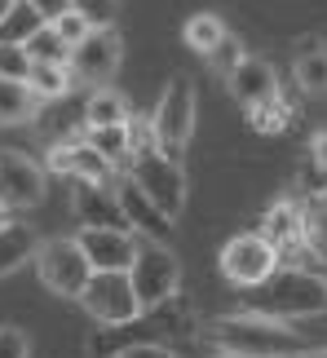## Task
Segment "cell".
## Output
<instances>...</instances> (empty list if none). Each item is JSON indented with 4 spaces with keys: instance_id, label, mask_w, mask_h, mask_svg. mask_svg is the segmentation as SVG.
Masks as SVG:
<instances>
[{
    "instance_id": "9a60e30c",
    "label": "cell",
    "mask_w": 327,
    "mask_h": 358,
    "mask_svg": "<svg viewBox=\"0 0 327 358\" xmlns=\"http://www.w3.org/2000/svg\"><path fill=\"white\" fill-rule=\"evenodd\" d=\"M230 85V98H235L243 111H256V106H266V102H275L279 98V76H275V66H270L266 58H256V53H248V58L239 62V71L226 80Z\"/></svg>"
},
{
    "instance_id": "d6986e66",
    "label": "cell",
    "mask_w": 327,
    "mask_h": 358,
    "mask_svg": "<svg viewBox=\"0 0 327 358\" xmlns=\"http://www.w3.org/2000/svg\"><path fill=\"white\" fill-rule=\"evenodd\" d=\"M80 115H85V129H111V124H129L133 120L129 98H124V93H115L111 85H106V89H93Z\"/></svg>"
},
{
    "instance_id": "44dd1931",
    "label": "cell",
    "mask_w": 327,
    "mask_h": 358,
    "mask_svg": "<svg viewBox=\"0 0 327 358\" xmlns=\"http://www.w3.org/2000/svg\"><path fill=\"white\" fill-rule=\"evenodd\" d=\"M40 111V98L22 80H0V124H31Z\"/></svg>"
},
{
    "instance_id": "4dcf8cb0",
    "label": "cell",
    "mask_w": 327,
    "mask_h": 358,
    "mask_svg": "<svg viewBox=\"0 0 327 358\" xmlns=\"http://www.w3.org/2000/svg\"><path fill=\"white\" fill-rule=\"evenodd\" d=\"M0 358H31V336L22 327H0Z\"/></svg>"
},
{
    "instance_id": "8d00e7d4",
    "label": "cell",
    "mask_w": 327,
    "mask_h": 358,
    "mask_svg": "<svg viewBox=\"0 0 327 358\" xmlns=\"http://www.w3.org/2000/svg\"><path fill=\"white\" fill-rule=\"evenodd\" d=\"M0 226H9V208H5V203H0Z\"/></svg>"
},
{
    "instance_id": "d6a6232c",
    "label": "cell",
    "mask_w": 327,
    "mask_h": 358,
    "mask_svg": "<svg viewBox=\"0 0 327 358\" xmlns=\"http://www.w3.org/2000/svg\"><path fill=\"white\" fill-rule=\"evenodd\" d=\"M27 5H31L45 22H58L62 13H71V9H75V0H27Z\"/></svg>"
},
{
    "instance_id": "d4e9b609",
    "label": "cell",
    "mask_w": 327,
    "mask_h": 358,
    "mask_svg": "<svg viewBox=\"0 0 327 358\" xmlns=\"http://www.w3.org/2000/svg\"><path fill=\"white\" fill-rule=\"evenodd\" d=\"M40 27H45V18H40V13L27 5V0H18V5L9 9V18L0 22V45H27V40H31Z\"/></svg>"
},
{
    "instance_id": "52a82bcc",
    "label": "cell",
    "mask_w": 327,
    "mask_h": 358,
    "mask_svg": "<svg viewBox=\"0 0 327 358\" xmlns=\"http://www.w3.org/2000/svg\"><path fill=\"white\" fill-rule=\"evenodd\" d=\"M129 279H133V287H138L142 314H151V310L164 306V301L177 296V287H182V261H177V252L164 248V243H142Z\"/></svg>"
},
{
    "instance_id": "e0dca14e",
    "label": "cell",
    "mask_w": 327,
    "mask_h": 358,
    "mask_svg": "<svg viewBox=\"0 0 327 358\" xmlns=\"http://www.w3.org/2000/svg\"><path fill=\"white\" fill-rule=\"evenodd\" d=\"M292 76H296V89H301L305 98H327V45L319 36H310L305 49H296Z\"/></svg>"
},
{
    "instance_id": "277c9868",
    "label": "cell",
    "mask_w": 327,
    "mask_h": 358,
    "mask_svg": "<svg viewBox=\"0 0 327 358\" xmlns=\"http://www.w3.org/2000/svg\"><path fill=\"white\" fill-rule=\"evenodd\" d=\"M129 177L138 182V190H142L146 199H155L159 208L173 217V222L186 213L190 186H186V169H182V159H168L164 150H142V155H133Z\"/></svg>"
},
{
    "instance_id": "ffe728a7",
    "label": "cell",
    "mask_w": 327,
    "mask_h": 358,
    "mask_svg": "<svg viewBox=\"0 0 327 358\" xmlns=\"http://www.w3.org/2000/svg\"><path fill=\"white\" fill-rule=\"evenodd\" d=\"M85 142L98 150L106 164L124 169V164H133V120L129 124H111V129H85Z\"/></svg>"
},
{
    "instance_id": "30bf717a",
    "label": "cell",
    "mask_w": 327,
    "mask_h": 358,
    "mask_svg": "<svg viewBox=\"0 0 327 358\" xmlns=\"http://www.w3.org/2000/svg\"><path fill=\"white\" fill-rule=\"evenodd\" d=\"M80 248H85L93 274H129L133 261H138L142 243L133 230H93V226H80Z\"/></svg>"
},
{
    "instance_id": "6da1fadb",
    "label": "cell",
    "mask_w": 327,
    "mask_h": 358,
    "mask_svg": "<svg viewBox=\"0 0 327 358\" xmlns=\"http://www.w3.org/2000/svg\"><path fill=\"white\" fill-rule=\"evenodd\" d=\"M203 336L230 358H301V354H310V336L301 327L261 319V314H248V310L208 323Z\"/></svg>"
},
{
    "instance_id": "2e32d148",
    "label": "cell",
    "mask_w": 327,
    "mask_h": 358,
    "mask_svg": "<svg viewBox=\"0 0 327 358\" xmlns=\"http://www.w3.org/2000/svg\"><path fill=\"white\" fill-rule=\"evenodd\" d=\"M261 235L275 243L279 252L305 248V203L301 199H275L261 217Z\"/></svg>"
},
{
    "instance_id": "4fadbf2b",
    "label": "cell",
    "mask_w": 327,
    "mask_h": 358,
    "mask_svg": "<svg viewBox=\"0 0 327 358\" xmlns=\"http://www.w3.org/2000/svg\"><path fill=\"white\" fill-rule=\"evenodd\" d=\"M115 190H119V203H124V217H129V230L133 235H142L146 243H164L168 248V239H173V217L159 208L155 199H146L142 190H138V182L133 177H124V182H115Z\"/></svg>"
},
{
    "instance_id": "8992f818",
    "label": "cell",
    "mask_w": 327,
    "mask_h": 358,
    "mask_svg": "<svg viewBox=\"0 0 327 358\" xmlns=\"http://www.w3.org/2000/svg\"><path fill=\"white\" fill-rule=\"evenodd\" d=\"M279 248L270 243L261 230H248V235H235L221 243V257H217V266H221V274L235 287H243V292H252V287H261L270 274H279Z\"/></svg>"
},
{
    "instance_id": "5bb4252c",
    "label": "cell",
    "mask_w": 327,
    "mask_h": 358,
    "mask_svg": "<svg viewBox=\"0 0 327 358\" xmlns=\"http://www.w3.org/2000/svg\"><path fill=\"white\" fill-rule=\"evenodd\" d=\"M45 169L58 173V177H71V182H111L115 164H106L85 137H75V142H58L49 150Z\"/></svg>"
},
{
    "instance_id": "f1b7e54d",
    "label": "cell",
    "mask_w": 327,
    "mask_h": 358,
    "mask_svg": "<svg viewBox=\"0 0 327 358\" xmlns=\"http://www.w3.org/2000/svg\"><path fill=\"white\" fill-rule=\"evenodd\" d=\"M243 58H248V49H243L235 36H226V40H221V45H217V49H212L203 62H208V66H212V71L221 76V80H230V76L239 71V62H243Z\"/></svg>"
},
{
    "instance_id": "5b68a950",
    "label": "cell",
    "mask_w": 327,
    "mask_h": 358,
    "mask_svg": "<svg viewBox=\"0 0 327 358\" xmlns=\"http://www.w3.org/2000/svg\"><path fill=\"white\" fill-rule=\"evenodd\" d=\"M36 274H40V283H45L53 296L80 301V296H85V287H89V279H93V266H89L80 239L71 235V239H45V243H40Z\"/></svg>"
},
{
    "instance_id": "ba28073f",
    "label": "cell",
    "mask_w": 327,
    "mask_h": 358,
    "mask_svg": "<svg viewBox=\"0 0 327 358\" xmlns=\"http://www.w3.org/2000/svg\"><path fill=\"white\" fill-rule=\"evenodd\" d=\"M80 306L102 327H129L142 319V301H138V287H133L129 274H93Z\"/></svg>"
},
{
    "instance_id": "3957f363",
    "label": "cell",
    "mask_w": 327,
    "mask_h": 358,
    "mask_svg": "<svg viewBox=\"0 0 327 358\" xmlns=\"http://www.w3.org/2000/svg\"><path fill=\"white\" fill-rule=\"evenodd\" d=\"M195 120H199V93H195V80L190 76H173L164 85L151 124H155V142L168 159H182V150L190 146L195 137Z\"/></svg>"
},
{
    "instance_id": "1f68e13d",
    "label": "cell",
    "mask_w": 327,
    "mask_h": 358,
    "mask_svg": "<svg viewBox=\"0 0 327 358\" xmlns=\"http://www.w3.org/2000/svg\"><path fill=\"white\" fill-rule=\"evenodd\" d=\"M75 9L93 22V31H102V27L115 22V0H75Z\"/></svg>"
},
{
    "instance_id": "e575fe53",
    "label": "cell",
    "mask_w": 327,
    "mask_h": 358,
    "mask_svg": "<svg viewBox=\"0 0 327 358\" xmlns=\"http://www.w3.org/2000/svg\"><path fill=\"white\" fill-rule=\"evenodd\" d=\"M310 159H314L319 173H327V129L314 133V142H310Z\"/></svg>"
},
{
    "instance_id": "9c48e42d",
    "label": "cell",
    "mask_w": 327,
    "mask_h": 358,
    "mask_svg": "<svg viewBox=\"0 0 327 358\" xmlns=\"http://www.w3.org/2000/svg\"><path fill=\"white\" fill-rule=\"evenodd\" d=\"M49 195V169L22 150H0V203L9 213L40 208Z\"/></svg>"
},
{
    "instance_id": "7c38bea8",
    "label": "cell",
    "mask_w": 327,
    "mask_h": 358,
    "mask_svg": "<svg viewBox=\"0 0 327 358\" xmlns=\"http://www.w3.org/2000/svg\"><path fill=\"white\" fill-rule=\"evenodd\" d=\"M71 213L80 226H93V230H129L115 182H75L71 186Z\"/></svg>"
},
{
    "instance_id": "d590c367",
    "label": "cell",
    "mask_w": 327,
    "mask_h": 358,
    "mask_svg": "<svg viewBox=\"0 0 327 358\" xmlns=\"http://www.w3.org/2000/svg\"><path fill=\"white\" fill-rule=\"evenodd\" d=\"M13 5H18V0H0V22L9 18V9H13Z\"/></svg>"
},
{
    "instance_id": "83f0119b",
    "label": "cell",
    "mask_w": 327,
    "mask_h": 358,
    "mask_svg": "<svg viewBox=\"0 0 327 358\" xmlns=\"http://www.w3.org/2000/svg\"><path fill=\"white\" fill-rule=\"evenodd\" d=\"M36 71V58H31V49L27 45H0V80H31Z\"/></svg>"
},
{
    "instance_id": "603a6c76",
    "label": "cell",
    "mask_w": 327,
    "mask_h": 358,
    "mask_svg": "<svg viewBox=\"0 0 327 358\" xmlns=\"http://www.w3.org/2000/svg\"><path fill=\"white\" fill-rule=\"evenodd\" d=\"M27 85H31V93L40 102H58V98H66V93L75 89V71L71 66H40L36 62V71H31Z\"/></svg>"
},
{
    "instance_id": "4316f807",
    "label": "cell",
    "mask_w": 327,
    "mask_h": 358,
    "mask_svg": "<svg viewBox=\"0 0 327 358\" xmlns=\"http://www.w3.org/2000/svg\"><path fill=\"white\" fill-rule=\"evenodd\" d=\"M248 124H252L256 133H270V137L283 133V129L292 124V98H283V93H279L275 102H266V106H256V111H248Z\"/></svg>"
},
{
    "instance_id": "836d02e7",
    "label": "cell",
    "mask_w": 327,
    "mask_h": 358,
    "mask_svg": "<svg viewBox=\"0 0 327 358\" xmlns=\"http://www.w3.org/2000/svg\"><path fill=\"white\" fill-rule=\"evenodd\" d=\"M119 358H173V350L164 341H138V345H129Z\"/></svg>"
},
{
    "instance_id": "ac0fdd59",
    "label": "cell",
    "mask_w": 327,
    "mask_h": 358,
    "mask_svg": "<svg viewBox=\"0 0 327 358\" xmlns=\"http://www.w3.org/2000/svg\"><path fill=\"white\" fill-rule=\"evenodd\" d=\"M36 252H40V239H36V230L27 226V222L0 226V279H9L18 266L36 261Z\"/></svg>"
},
{
    "instance_id": "7402d4cb",
    "label": "cell",
    "mask_w": 327,
    "mask_h": 358,
    "mask_svg": "<svg viewBox=\"0 0 327 358\" xmlns=\"http://www.w3.org/2000/svg\"><path fill=\"white\" fill-rule=\"evenodd\" d=\"M230 31H226V22H221V13H195V18H186V27H182V40L195 53H203V58H208V53L221 45Z\"/></svg>"
},
{
    "instance_id": "484cf974",
    "label": "cell",
    "mask_w": 327,
    "mask_h": 358,
    "mask_svg": "<svg viewBox=\"0 0 327 358\" xmlns=\"http://www.w3.org/2000/svg\"><path fill=\"white\" fill-rule=\"evenodd\" d=\"M27 49H31V58H36L40 66H71V45H66V40L53 31L49 22L40 27L31 40H27Z\"/></svg>"
},
{
    "instance_id": "7a4b0ae2",
    "label": "cell",
    "mask_w": 327,
    "mask_h": 358,
    "mask_svg": "<svg viewBox=\"0 0 327 358\" xmlns=\"http://www.w3.org/2000/svg\"><path fill=\"white\" fill-rule=\"evenodd\" d=\"M243 310L261 314L275 323H301L327 314V279L301 266H283L279 274H270L261 287L243 292Z\"/></svg>"
},
{
    "instance_id": "74e56055",
    "label": "cell",
    "mask_w": 327,
    "mask_h": 358,
    "mask_svg": "<svg viewBox=\"0 0 327 358\" xmlns=\"http://www.w3.org/2000/svg\"><path fill=\"white\" fill-rule=\"evenodd\" d=\"M217 358H230V354H217Z\"/></svg>"
},
{
    "instance_id": "f546056e",
    "label": "cell",
    "mask_w": 327,
    "mask_h": 358,
    "mask_svg": "<svg viewBox=\"0 0 327 358\" xmlns=\"http://www.w3.org/2000/svg\"><path fill=\"white\" fill-rule=\"evenodd\" d=\"M49 27H53V31H58V36H62V40H66L71 49H75V45H85V40L93 36V22H89V18H85L80 9L62 13V18H58V22H49Z\"/></svg>"
},
{
    "instance_id": "8fae6325",
    "label": "cell",
    "mask_w": 327,
    "mask_h": 358,
    "mask_svg": "<svg viewBox=\"0 0 327 358\" xmlns=\"http://www.w3.org/2000/svg\"><path fill=\"white\" fill-rule=\"evenodd\" d=\"M119 62H124V40H119L115 27H102V31H93L85 45L71 49V71H75V80L98 85V89H106V80L119 71Z\"/></svg>"
},
{
    "instance_id": "cb8c5ba5",
    "label": "cell",
    "mask_w": 327,
    "mask_h": 358,
    "mask_svg": "<svg viewBox=\"0 0 327 358\" xmlns=\"http://www.w3.org/2000/svg\"><path fill=\"white\" fill-rule=\"evenodd\" d=\"M305 252L314 261H327V190L305 199Z\"/></svg>"
}]
</instances>
